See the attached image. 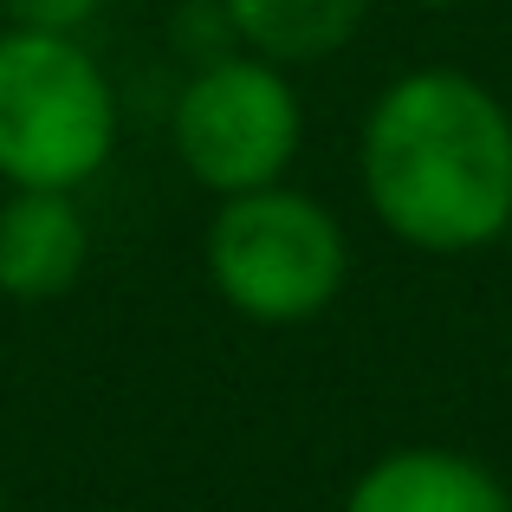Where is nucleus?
I'll use <instances>...</instances> for the list:
<instances>
[{
    "instance_id": "1",
    "label": "nucleus",
    "mask_w": 512,
    "mask_h": 512,
    "mask_svg": "<svg viewBox=\"0 0 512 512\" xmlns=\"http://www.w3.org/2000/svg\"><path fill=\"white\" fill-rule=\"evenodd\" d=\"M357 182L383 234L461 260L512 227V111L461 65H415L370 98Z\"/></svg>"
},
{
    "instance_id": "2",
    "label": "nucleus",
    "mask_w": 512,
    "mask_h": 512,
    "mask_svg": "<svg viewBox=\"0 0 512 512\" xmlns=\"http://www.w3.org/2000/svg\"><path fill=\"white\" fill-rule=\"evenodd\" d=\"M124 111L85 33L0 26V188H91L117 156Z\"/></svg>"
},
{
    "instance_id": "3",
    "label": "nucleus",
    "mask_w": 512,
    "mask_h": 512,
    "mask_svg": "<svg viewBox=\"0 0 512 512\" xmlns=\"http://www.w3.org/2000/svg\"><path fill=\"white\" fill-rule=\"evenodd\" d=\"M201 266H208L214 299L234 318L292 331L344 299L350 234L318 195L292 182H266L214 201L208 227H201Z\"/></svg>"
},
{
    "instance_id": "4",
    "label": "nucleus",
    "mask_w": 512,
    "mask_h": 512,
    "mask_svg": "<svg viewBox=\"0 0 512 512\" xmlns=\"http://www.w3.org/2000/svg\"><path fill=\"white\" fill-rule=\"evenodd\" d=\"M169 150L201 195L286 182L305 150V104L286 65L260 52H208L169 104Z\"/></svg>"
},
{
    "instance_id": "5",
    "label": "nucleus",
    "mask_w": 512,
    "mask_h": 512,
    "mask_svg": "<svg viewBox=\"0 0 512 512\" xmlns=\"http://www.w3.org/2000/svg\"><path fill=\"white\" fill-rule=\"evenodd\" d=\"M91 221L65 188H7L0 195V299L52 305L85 279Z\"/></svg>"
},
{
    "instance_id": "6",
    "label": "nucleus",
    "mask_w": 512,
    "mask_h": 512,
    "mask_svg": "<svg viewBox=\"0 0 512 512\" xmlns=\"http://www.w3.org/2000/svg\"><path fill=\"white\" fill-rule=\"evenodd\" d=\"M338 512H512V487L461 448H389L344 487Z\"/></svg>"
},
{
    "instance_id": "7",
    "label": "nucleus",
    "mask_w": 512,
    "mask_h": 512,
    "mask_svg": "<svg viewBox=\"0 0 512 512\" xmlns=\"http://www.w3.org/2000/svg\"><path fill=\"white\" fill-rule=\"evenodd\" d=\"M221 13V33L260 59L286 65H325L363 33L376 0H208Z\"/></svg>"
},
{
    "instance_id": "8",
    "label": "nucleus",
    "mask_w": 512,
    "mask_h": 512,
    "mask_svg": "<svg viewBox=\"0 0 512 512\" xmlns=\"http://www.w3.org/2000/svg\"><path fill=\"white\" fill-rule=\"evenodd\" d=\"M104 0H0V26H33V33H85Z\"/></svg>"
},
{
    "instance_id": "9",
    "label": "nucleus",
    "mask_w": 512,
    "mask_h": 512,
    "mask_svg": "<svg viewBox=\"0 0 512 512\" xmlns=\"http://www.w3.org/2000/svg\"><path fill=\"white\" fill-rule=\"evenodd\" d=\"M409 7H428V13H448V7H474V0H409Z\"/></svg>"
},
{
    "instance_id": "10",
    "label": "nucleus",
    "mask_w": 512,
    "mask_h": 512,
    "mask_svg": "<svg viewBox=\"0 0 512 512\" xmlns=\"http://www.w3.org/2000/svg\"><path fill=\"white\" fill-rule=\"evenodd\" d=\"M0 512H13V500H7V480H0Z\"/></svg>"
},
{
    "instance_id": "11",
    "label": "nucleus",
    "mask_w": 512,
    "mask_h": 512,
    "mask_svg": "<svg viewBox=\"0 0 512 512\" xmlns=\"http://www.w3.org/2000/svg\"><path fill=\"white\" fill-rule=\"evenodd\" d=\"M506 240H512V227H506Z\"/></svg>"
}]
</instances>
